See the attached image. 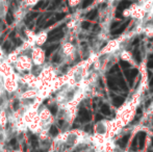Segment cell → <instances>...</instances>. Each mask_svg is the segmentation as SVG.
<instances>
[{
    "instance_id": "obj_34",
    "label": "cell",
    "mask_w": 153,
    "mask_h": 152,
    "mask_svg": "<svg viewBox=\"0 0 153 152\" xmlns=\"http://www.w3.org/2000/svg\"><path fill=\"white\" fill-rule=\"evenodd\" d=\"M0 24H1V20H0Z\"/></svg>"
},
{
    "instance_id": "obj_20",
    "label": "cell",
    "mask_w": 153,
    "mask_h": 152,
    "mask_svg": "<svg viewBox=\"0 0 153 152\" xmlns=\"http://www.w3.org/2000/svg\"><path fill=\"white\" fill-rule=\"evenodd\" d=\"M92 3V0H85V2L82 3V8H85V7H88V6L90 5V4Z\"/></svg>"
},
{
    "instance_id": "obj_16",
    "label": "cell",
    "mask_w": 153,
    "mask_h": 152,
    "mask_svg": "<svg viewBox=\"0 0 153 152\" xmlns=\"http://www.w3.org/2000/svg\"><path fill=\"white\" fill-rule=\"evenodd\" d=\"M55 19H52V20H49L48 22L46 23V24H45V26H44V28H47V27H49V26H51V25H53L54 24V22H55Z\"/></svg>"
},
{
    "instance_id": "obj_29",
    "label": "cell",
    "mask_w": 153,
    "mask_h": 152,
    "mask_svg": "<svg viewBox=\"0 0 153 152\" xmlns=\"http://www.w3.org/2000/svg\"><path fill=\"white\" fill-rule=\"evenodd\" d=\"M150 87H151V90L153 91V77L151 78V81H150Z\"/></svg>"
},
{
    "instance_id": "obj_13",
    "label": "cell",
    "mask_w": 153,
    "mask_h": 152,
    "mask_svg": "<svg viewBox=\"0 0 153 152\" xmlns=\"http://www.w3.org/2000/svg\"><path fill=\"white\" fill-rule=\"evenodd\" d=\"M30 140H31V144L33 147H36L38 146V139H36V136H30Z\"/></svg>"
},
{
    "instance_id": "obj_31",
    "label": "cell",
    "mask_w": 153,
    "mask_h": 152,
    "mask_svg": "<svg viewBox=\"0 0 153 152\" xmlns=\"http://www.w3.org/2000/svg\"><path fill=\"white\" fill-rule=\"evenodd\" d=\"M151 146L153 147V138H152V140H151Z\"/></svg>"
},
{
    "instance_id": "obj_14",
    "label": "cell",
    "mask_w": 153,
    "mask_h": 152,
    "mask_svg": "<svg viewBox=\"0 0 153 152\" xmlns=\"http://www.w3.org/2000/svg\"><path fill=\"white\" fill-rule=\"evenodd\" d=\"M90 26H91V23L88 22V21H85V22L81 23V27H82L83 29H89Z\"/></svg>"
},
{
    "instance_id": "obj_8",
    "label": "cell",
    "mask_w": 153,
    "mask_h": 152,
    "mask_svg": "<svg viewBox=\"0 0 153 152\" xmlns=\"http://www.w3.org/2000/svg\"><path fill=\"white\" fill-rule=\"evenodd\" d=\"M13 22H14V17H13L12 10H10V12L7 13V15H6V23L10 25Z\"/></svg>"
},
{
    "instance_id": "obj_27",
    "label": "cell",
    "mask_w": 153,
    "mask_h": 152,
    "mask_svg": "<svg viewBox=\"0 0 153 152\" xmlns=\"http://www.w3.org/2000/svg\"><path fill=\"white\" fill-rule=\"evenodd\" d=\"M91 129H92V125H90V124H88V125H85V131L89 132V131H91Z\"/></svg>"
},
{
    "instance_id": "obj_24",
    "label": "cell",
    "mask_w": 153,
    "mask_h": 152,
    "mask_svg": "<svg viewBox=\"0 0 153 152\" xmlns=\"http://www.w3.org/2000/svg\"><path fill=\"white\" fill-rule=\"evenodd\" d=\"M147 66H148V68H150V69H153V59H149V61H148Z\"/></svg>"
},
{
    "instance_id": "obj_15",
    "label": "cell",
    "mask_w": 153,
    "mask_h": 152,
    "mask_svg": "<svg viewBox=\"0 0 153 152\" xmlns=\"http://www.w3.org/2000/svg\"><path fill=\"white\" fill-rule=\"evenodd\" d=\"M50 113L52 115H56V113H57V108H56V105H52V106H50Z\"/></svg>"
},
{
    "instance_id": "obj_2",
    "label": "cell",
    "mask_w": 153,
    "mask_h": 152,
    "mask_svg": "<svg viewBox=\"0 0 153 152\" xmlns=\"http://www.w3.org/2000/svg\"><path fill=\"white\" fill-rule=\"evenodd\" d=\"M79 117H80L81 122H89L91 120V114L85 108H81L79 112Z\"/></svg>"
},
{
    "instance_id": "obj_12",
    "label": "cell",
    "mask_w": 153,
    "mask_h": 152,
    "mask_svg": "<svg viewBox=\"0 0 153 152\" xmlns=\"http://www.w3.org/2000/svg\"><path fill=\"white\" fill-rule=\"evenodd\" d=\"M61 3V0H53V3H52V5L51 6H49V8L48 10H54L55 7H56L59 4Z\"/></svg>"
},
{
    "instance_id": "obj_23",
    "label": "cell",
    "mask_w": 153,
    "mask_h": 152,
    "mask_svg": "<svg viewBox=\"0 0 153 152\" xmlns=\"http://www.w3.org/2000/svg\"><path fill=\"white\" fill-rule=\"evenodd\" d=\"M16 143H17V140H16V139H13V140H10V144L12 145V146H14V148H15V149H17V148H18V146L16 145Z\"/></svg>"
},
{
    "instance_id": "obj_10",
    "label": "cell",
    "mask_w": 153,
    "mask_h": 152,
    "mask_svg": "<svg viewBox=\"0 0 153 152\" xmlns=\"http://www.w3.org/2000/svg\"><path fill=\"white\" fill-rule=\"evenodd\" d=\"M97 13H98V10H93L92 12H90L89 14L87 15V18H88V19H90V20H93V19L96 18Z\"/></svg>"
},
{
    "instance_id": "obj_28",
    "label": "cell",
    "mask_w": 153,
    "mask_h": 152,
    "mask_svg": "<svg viewBox=\"0 0 153 152\" xmlns=\"http://www.w3.org/2000/svg\"><path fill=\"white\" fill-rule=\"evenodd\" d=\"M21 44H22V41H21L20 39H18V40H16V45H17V46H20Z\"/></svg>"
},
{
    "instance_id": "obj_19",
    "label": "cell",
    "mask_w": 153,
    "mask_h": 152,
    "mask_svg": "<svg viewBox=\"0 0 153 152\" xmlns=\"http://www.w3.org/2000/svg\"><path fill=\"white\" fill-rule=\"evenodd\" d=\"M52 61H53V63H59V62L61 61V55H59V54H55L54 56H53Z\"/></svg>"
},
{
    "instance_id": "obj_32",
    "label": "cell",
    "mask_w": 153,
    "mask_h": 152,
    "mask_svg": "<svg viewBox=\"0 0 153 152\" xmlns=\"http://www.w3.org/2000/svg\"><path fill=\"white\" fill-rule=\"evenodd\" d=\"M152 123H153V116H152Z\"/></svg>"
},
{
    "instance_id": "obj_33",
    "label": "cell",
    "mask_w": 153,
    "mask_h": 152,
    "mask_svg": "<svg viewBox=\"0 0 153 152\" xmlns=\"http://www.w3.org/2000/svg\"><path fill=\"white\" fill-rule=\"evenodd\" d=\"M152 25H153V19H152Z\"/></svg>"
},
{
    "instance_id": "obj_18",
    "label": "cell",
    "mask_w": 153,
    "mask_h": 152,
    "mask_svg": "<svg viewBox=\"0 0 153 152\" xmlns=\"http://www.w3.org/2000/svg\"><path fill=\"white\" fill-rule=\"evenodd\" d=\"M95 120H96V122H100V121H103V120H104V118H103L102 115L97 114L96 117H95Z\"/></svg>"
},
{
    "instance_id": "obj_1",
    "label": "cell",
    "mask_w": 153,
    "mask_h": 152,
    "mask_svg": "<svg viewBox=\"0 0 153 152\" xmlns=\"http://www.w3.org/2000/svg\"><path fill=\"white\" fill-rule=\"evenodd\" d=\"M107 129H108V123L105 122L104 120L100 122H97V125L95 127V130H96V133L99 134V136H104L107 132Z\"/></svg>"
},
{
    "instance_id": "obj_21",
    "label": "cell",
    "mask_w": 153,
    "mask_h": 152,
    "mask_svg": "<svg viewBox=\"0 0 153 152\" xmlns=\"http://www.w3.org/2000/svg\"><path fill=\"white\" fill-rule=\"evenodd\" d=\"M10 42H5L3 44V46H2V48H3L4 50H8V49H10Z\"/></svg>"
},
{
    "instance_id": "obj_25",
    "label": "cell",
    "mask_w": 153,
    "mask_h": 152,
    "mask_svg": "<svg viewBox=\"0 0 153 152\" xmlns=\"http://www.w3.org/2000/svg\"><path fill=\"white\" fill-rule=\"evenodd\" d=\"M45 19V17L44 16H40V18L38 19V21H36V25H40L41 23H42V21Z\"/></svg>"
},
{
    "instance_id": "obj_6",
    "label": "cell",
    "mask_w": 153,
    "mask_h": 152,
    "mask_svg": "<svg viewBox=\"0 0 153 152\" xmlns=\"http://www.w3.org/2000/svg\"><path fill=\"white\" fill-rule=\"evenodd\" d=\"M59 44H53V45H51V46L49 47V48L46 50V56H49V55H50L51 53H52L54 50H56V49L59 48Z\"/></svg>"
},
{
    "instance_id": "obj_3",
    "label": "cell",
    "mask_w": 153,
    "mask_h": 152,
    "mask_svg": "<svg viewBox=\"0 0 153 152\" xmlns=\"http://www.w3.org/2000/svg\"><path fill=\"white\" fill-rule=\"evenodd\" d=\"M125 99L121 96H118V95H115L113 97V104L115 106H117V108H119V106H121L123 103H124Z\"/></svg>"
},
{
    "instance_id": "obj_22",
    "label": "cell",
    "mask_w": 153,
    "mask_h": 152,
    "mask_svg": "<svg viewBox=\"0 0 153 152\" xmlns=\"http://www.w3.org/2000/svg\"><path fill=\"white\" fill-rule=\"evenodd\" d=\"M43 4H44V2H43V1H40L38 4H36V6H34L33 10H39V8H43Z\"/></svg>"
},
{
    "instance_id": "obj_17",
    "label": "cell",
    "mask_w": 153,
    "mask_h": 152,
    "mask_svg": "<svg viewBox=\"0 0 153 152\" xmlns=\"http://www.w3.org/2000/svg\"><path fill=\"white\" fill-rule=\"evenodd\" d=\"M65 17H66V14H65V13H61V14H57L56 15V19H55V20L59 21V20H62V19H64Z\"/></svg>"
},
{
    "instance_id": "obj_11",
    "label": "cell",
    "mask_w": 153,
    "mask_h": 152,
    "mask_svg": "<svg viewBox=\"0 0 153 152\" xmlns=\"http://www.w3.org/2000/svg\"><path fill=\"white\" fill-rule=\"evenodd\" d=\"M62 27H64V25H62V26H59V27H57V28H55V29H53V30H51L50 33H49V37H51V36L55 35V33H61V30H62Z\"/></svg>"
},
{
    "instance_id": "obj_30",
    "label": "cell",
    "mask_w": 153,
    "mask_h": 152,
    "mask_svg": "<svg viewBox=\"0 0 153 152\" xmlns=\"http://www.w3.org/2000/svg\"><path fill=\"white\" fill-rule=\"evenodd\" d=\"M10 38H12V39H13V38H14V37H15V31H13V33H10Z\"/></svg>"
},
{
    "instance_id": "obj_7",
    "label": "cell",
    "mask_w": 153,
    "mask_h": 152,
    "mask_svg": "<svg viewBox=\"0 0 153 152\" xmlns=\"http://www.w3.org/2000/svg\"><path fill=\"white\" fill-rule=\"evenodd\" d=\"M39 16V14L36 12H32V13H29L28 15H27V17H26V19H25V23H29L31 20H33L36 17H38Z\"/></svg>"
},
{
    "instance_id": "obj_5",
    "label": "cell",
    "mask_w": 153,
    "mask_h": 152,
    "mask_svg": "<svg viewBox=\"0 0 153 152\" xmlns=\"http://www.w3.org/2000/svg\"><path fill=\"white\" fill-rule=\"evenodd\" d=\"M101 113H102L103 115H105V116H108V115L111 114V108H109L108 104H103V105L101 106Z\"/></svg>"
},
{
    "instance_id": "obj_4",
    "label": "cell",
    "mask_w": 153,
    "mask_h": 152,
    "mask_svg": "<svg viewBox=\"0 0 153 152\" xmlns=\"http://www.w3.org/2000/svg\"><path fill=\"white\" fill-rule=\"evenodd\" d=\"M64 37V33H55V35L51 36V37H48V41L49 42H54V41H59Z\"/></svg>"
},
{
    "instance_id": "obj_9",
    "label": "cell",
    "mask_w": 153,
    "mask_h": 152,
    "mask_svg": "<svg viewBox=\"0 0 153 152\" xmlns=\"http://www.w3.org/2000/svg\"><path fill=\"white\" fill-rule=\"evenodd\" d=\"M49 132H50V134H51L52 136H56L57 134H59V129H57L56 126L52 125V126L50 127V130H49Z\"/></svg>"
},
{
    "instance_id": "obj_26",
    "label": "cell",
    "mask_w": 153,
    "mask_h": 152,
    "mask_svg": "<svg viewBox=\"0 0 153 152\" xmlns=\"http://www.w3.org/2000/svg\"><path fill=\"white\" fill-rule=\"evenodd\" d=\"M18 108H19V101L16 100V101L14 102V110H18Z\"/></svg>"
}]
</instances>
